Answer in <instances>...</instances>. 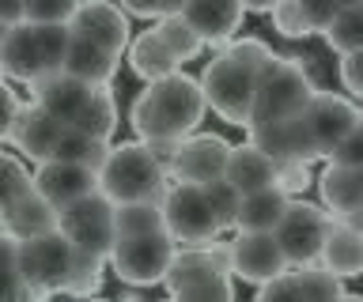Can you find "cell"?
Masks as SVG:
<instances>
[{
  "instance_id": "obj_49",
  "label": "cell",
  "mask_w": 363,
  "mask_h": 302,
  "mask_svg": "<svg viewBox=\"0 0 363 302\" xmlns=\"http://www.w3.org/2000/svg\"><path fill=\"white\" fill-rule=\"evenodd\" d=\"M118 302H147V298H144V295H140V291H136V287H133V291H125V295H121Z\"/></svg>"
},
{
  "instance_id": "obj_23",
  "label": "cell",
  "mask_w": 363,
  "mask_h": 302,
  "mask_svg": "<svg viewBox=\"0 0 363 302\" xmlns=\"http://www.w3.org/2000/svg\"><path fill=\"white\" fill-rule=\"evenodd\" d=\"M227 182H231L238 193H257V189H269L277 185V159H269L257 144H235L231 148V159H227Z\"/></svg>"
},
{
  "instance_id": "obj_13",
  "label": "cell",
  "mask_w": 363,
  "mask_h": 302,
  "mask_svg": "<svg viewBox=\"0 0 363 302\" xmlns=\"http://www.w3.org/2000/svg\"><path fill=\"white\" fill-rule=\"evenodd\" d=\"M231 257H235V276H242L246 284H257V287L291 268L280 238L265 231H238L231 242Z\"/></svg>"
},
{
  "instance_id": "obj_17",
  "label": "cell",
  "mask_w": 363,
  "mask_h": 302,
  "mask_svg": "<svg viewBox=\"0 0 363 302\" xmlns=\"http://www.w3.org/2000/svg\"><path fill=\"white\" fill-rule=\"evenodd\" d=\"M65 129H68L65 121H57L53 114H45L38 103H23L19 117L4 129V140L16 151L27 155V159L45 163V159H53V148H57V140H61Z\"/></svg>"
},
{
  "instance_id": "obj_39",
  "label": "cell",
  "mask_w": 363,
  "mask_h": 302,
  "mask_svg": "<svg viewBox=\"0 0 363 302\" xmlns=\"http://www.w3.org/2000/svg\"><path fill=\"white\" fill-rule=\"evenodd\" d=\"M27 193H34V178L23 170V163L11 151H4V208L23 200Z\"/></svg>"
},
{
  "instance_id": "obj_16",
  "label": "cell",
  "mask_w": 363,
  "mask_h": 302,
  "mask_svg": "<svg viewBox=\"0 0 363 302\" xmlns=\"http://www.w3.org/2000/svg\"><path fill=\"white\" fill-rule=\"evenodd\" d=\"M68 30L79 38H91L95 46L118 53V57L133 46L129 42V19H125L121 4H113V0H84L79 12L72 16V23H68Z\"/></svg>"
},
{
  "instance_id": "obj_46",
  "label": "cell",
  "mask_w": 363,
  "mask_h": 302,
  "mask_svg": "<svg viewBox=\"0 0 363 302\" xmlns=\"http://www.w3.org/2000/svg\"><path fill=\"white\" fill-rule=\"evenodd\" d=\"M19 110H23V103H19V95L11 91V87H4V129H8L11 121L19 117Z\"/></svg>"
},
{
  "instance_id": "obj_40",
  "label": "cell",
  "mask_w": 363,
  "mask_h": 302,
  "mask_svg": "<svg viewBox=\"0 0 363 302\" xmlns=\"http://www.w3.org/2000/svg\"><path fill=\"white\" fill-rule=\"evenodd\" d=\"M314 178H311V163L306 159H288V163H277V185L280 189H288V193H303L306 185H311Z\"/></svg>"
},
{
  "instance_id": "obj_47",
  "label": "cell",
  "mask_w": 363,
  "mask_h": 302,
  "mask_svg": "<svg viewBox=\"0 0 363 302\" xmlns=\"http://www.w3.org/2000/svg\"><path fill=\"white\" fill-rule=\"evenodd\" d=\"M333 219H340L345 227H352V231H359V234H363V208H356V211H345V216H333Z\"/></svg>"
},
{
  "instance_id": "obj_52",
  "label": "cell",
  "mask_w": 363,
  "mask_h": 302,
  "mask_svg": "<svg viewBox=\"0 0 363 302\" xmlns=\"http://www.w3.org/2000/svg\"><path fill=\"white\" fill-rule=\"evenodd\" d=\"M163 302H174V295H170V298H163Z\"/></svg>"
},
{
  "instance_id": "obj_42",
  "label": "cell",
  "mask_w": 363,
  "mask_h": 302,
  "mask_svg": "<svg viewBox=\"0 0 363 302\" xmlns=\"http://www.w3.org/2000/svg\"><path fill=\"white\" fill-rule=\"evenodd\" d=\"M329 163H340V166H356V170H363V121L356 129L348 132L345 140H340V148L329 155Z\"/></svg>"
},
{
  "instance_id": "obj_14",
  "label": "cell",
  "mask_w": 363,
  "mask_h": 302,
  "mask_svg": "<svg viewBox=\"0 0 363 302\" xmlns=\"http://www.w3.org/2000/svg\"><path fill=\"white\" fill-rule=\"evenodd\" d=\"M340 295H345L340 276L314 265V268H288L284 276L261 284L254 302H337Z\"/></svg>"
},
{
  "instance_id": "obj_31",
  "label": "cell",
  "mask_w": 363,
  "mask_h": 302,
  "mask_svg": "<svg viewBox=\"0 0 363 302\" xmlns=\"http://www.w3.org/2000/svg\"><path fill=\"white\" fill-rule=\"evenodd\" d=\"M167 231V211L155 200H136V204H118V238L129 234H152Z\"/></svg>"
},
{
  "instance_id": "obj_6",
  "label": "cell",
  "mask_w": 363,
  "mask_h": 302,
  "mask_svg": "<svg viewBox=\"0 0 363 302\" xmlns=\"http://www.w3.org/2000/svg\"><path fill=\"white\" fill-rule=\"evenodd\" d=\"M163 284L182 302H235L231 272H223L208 245H182Z\"/></svg>"
},
{
  "instance_id": "obj_38",
  "label": "cell",
  "mask_w": 363,
  "mask_h": 302,
  "mask_svg": "<svg viewBox=\"0 0 363 302\" xmlns=\"http://www.w3.org/2000/svg\"><path fill=\"white\" fill-rule=\"evenodd\" d=\"M269 16H272V27H277L284 38H306V35H314L311 23H306V16H303V8L295 4V0H280Z\"/></svg>"
},
{
  "instance_id": "obj_10",
  "label": "cell",
  "mask_w": 363,
  "mask_h": 302,
  "mask_svg": "<svg viewBox=\"0 0 363 302\" xmlns=\"http://www.w3.org/2000/svg\"><path fill=\"white\" fill-rule=\"evenodd\" d=\"M72 265H76V245L65 231L19 242V276L27 279L34 291H42L45 298H50L53 291H65L68 276H72Z\"/></svg>"
},
{
  "instance_id": "obj_12",
  "label": "cell",
  "mask_w": 363,
  "mask_h": 302,
  "mask_svg": "<svg viewBox=\"0 0 363 302\" xmlns=\"http://www.w3.org/2000/svg\"><path fill=\"white\" fill-rule=\"evenodd\" d=\"M299 121H303V132H306V140H311L314 155L318 159H329V155L340 148V140L363 121V114L352 98L333 95V91H318L311 98V106L299 114Z\"/></svg>"
},
{
  "instance_id": "obj_18",
  "label": "cell",
  "mask_w": 363,
  "mask_h": 302,
  "mask_svg": "<svg viewBox=\"0 0 363 302\" xmlns=\"http://www.w3.org/2000/svg\"><path fill=\"white\" fill-rule=\"evenodd\" d=\"M34 189L50 200L53 208H68L76 200H84L91 193H99V174L87 170L79 163H65V159H45L34 170Z\"/></svg>"
},
{
  "instance_id": "obj_28",
  "label": "cell",
  "mask_w": 363,
  "mask_h": 302,
  "mask_svg": "<svg viewBox=\"0 0 363 302\" xmlns=\"http://www.w3.org/2000/svg\"><path fill=\"white\" fill-rule=\"evenodd\" d=\"M322 268L337 272L340 279L363 276V234L345 227L340 219H333V231H329L325 250H322Z\"/></svg>"
},
{
  "instance_id": "obj_20",
  "label": "cell",
  "mask_w": 363,
  "mask_h": 302,
  "mask_svg": "<svg viewBox=\"0 0 363 302\" xmlns=\"http://www.w3.org/2000/svg\"><path fill=\"white\" fill-rule=\"evenodd\" d=\"M53 231H61V208H53L38 189L4 208V234H11V238L30 242V238H42V234H53Z\"/></svg>"
},
{
  "instance_id": "obj_53",
  "label": "cell",
  "mask_w": 363,
  "mask_h": 302,
  "mask_svg": "<svg viewBox=\"0 0 363 302\" xmlns=\"http://www.w3.org/2000/svg\"><path fill=\"white\" fill-rule=\"evenodd\" d=\"M174 302H182V298H174Z\"/></svg>"
},
{
  "instance_id": "obj_1",
  "label": "cell",
  "mask_w": 363,
  "mask_h": 302,
  "mask_svg": "<svg viewBox=\"0 0 363 302\" xmlns=\"http://www.w3.org/2000/svg\"><path fill=\"white\" fill-rule=\"evenodd\" d=\"M272 57H277V53H272L261 38H242V42L223 46L208 61L201 83H204V95H208V106L227 121V125L250 129L261 72H265V64Z\"/></svg>"
},
{
  "instance_id": "obj_27",
  "label": "cell",
  "mask_w": 363,
  "mask_h": 302,
  "mask_svg": "<svg viewBox=\"0 0 363 302\" xmlns=\"http://www.w3.org/2000/svg\"><path fill=\"white\" fill-rule=\"evenodd\" d=\"M318 189H322V200L333 216L363 208V170H356V166L329 163L318 178Z\"/></svg>"
},
{
  "instance_id": "obj_21",
  "label": "cell",
  "mask_w": 363,
  "mask_h": 302,
  "mask_svg": "<svg viewBox=\"0 0 363 302\" xmlns=\"http://www.w3.org/2000/svg\"><path fill=\"white\" fill-rule=\"evenodd\" d=\"M250 144H257L261 151L269 155V159L277 163H288V159H306L314 163L318 155L311 148V140H306L303 132V121L291 117V121H269V125H250Z\"/></svg>"
},
{
  "instance_id": "obj_30",
  "label": "cell",
  "mask_w": 363,
  "mask_h": 302,
  "mask_svg": "<svg viewBox=\"0 0 363 302\" xmlns=\"http://www.w3.org/2000/svg\"><path fill=\"white\" fill-rule=\"evenodd\" d=\"M72 129L91 132V137H102V140L113 137V129H118V103H113L110 83L106 87H95V95H91V103L84 106V114L76 117Z\"/></svg>"
},
{
  "instance_id": "obj_35",
  "label": "cell",
  "mask_w": 363,
  "mask_h": 302,
  "mask_svg": "<svg viewBox=\"0 0 363 302\" xmlns=\"http://www.w3.org/2000/svg\"><path fill=\"white\" fill-rule=\"evenodd\" d=\"M204 193H208L212 208H216V219L220 227H238V211H242V193L227 182V178H216V182H204Z\"/></svg>"
},
{
  "instance_id": "obj_33",
  "label": "cell",
  "mask_w": 363,
  "mask_h": 302,
  "mask_svg": "<svg viewBox=\"0 0 363 302\" xmlns=\"http://www.w3.org/2000/svg\"><path fill=\"white\" fill-rule=\"evenodd\" d=\"M325 42H329V50L340 53V57L363 50V0H359V4H352L348 12H340L333 23H329Z\"/></svg>"
},
{
  "instance_id": "obj_5",
  "label": "cell",
  "mask_w": 363,
  "mask_h": 302,
  "mask_svg": "<svg viewBox=\"0 0 363 302\" xmlns=\"http://www.w3.org/2000/svg\"><path fill=\"white\" fill-rule=\"evenodd\" d=\"M318 87L295 57H272L261 72L257 83V103H254V121L250 125H269V121H291L299 117Z\"/></svg>"
},
{
  "instance_id": "obj_4",
  "label": "cell",
  "mask_w": 363,
  "mask_h": 302,
  "mask_svg": "<svg viewBox=\"0 0 363 302\" xmlns=\"http://www.w3.org/2000/svg\"><path fill=\"white\" fill-rule=\"evenodd\" d=\"M99 189L113 204H136V200L167 204L170 174L163 170V163L155 159L144 140L140 144H113L106 166L99 170Z\"/></svg>"
},
{
  "instance_id": "obj_43",
  "label": "cell",
  "mask_w": 363,
  "mask_h": 302,
  "mask_svg": "<svg viewBox=\"0 0 363 302\" xmlns=\"http://www.w3.org/2000/svg\"><path fill=\"white\" fill-rule=\"evenodd\" d=\"M340 83H345L348 95L363 98V50L345 53V57H340Z\"/></svg>"
},
{
  "instance_id": "obj_26",
  "label": "cell",
  "mask_w": 363,
  "mask_h": 302,
  "mask_svg": "<svg viewBox=\"0 0 363 302\" xmlns=\"http://www.w3.org/2000/svg\"><path fill=\"white\" fill-rule=\"evenodd\" d=\"M178 64H182V61L174 57V50L163 42V35H159V30H144V35L129 46V69L140 76L144 83H155V80L174 76Z\"/></svg>"
},
{
  "instance_id": "obj_50",
  "label": "cell",
  "mask_w": 363,
  "mask_h": 302,
  "mask_svg": "<svg viewBox=\"0 0 363 302\" xmlns=\"http://www.w3.org/2000/svg\"><path fill=\"white\" fill-rule=\"evenodd\" d=\"M337 302H363V295H340Z\"/></svg>"
},
{
  "instance_id": "obj_3",
  "label": "cell",
  "mask_w": 363,
  "mask_h": 302,
  "mask_svg": "<svg viewBox=\"0 0 363 302\" xmlns=\"http://www.w3.org/2000/svg\"><path fill=\"white\" fill-rule=\"evenodd\" d=\"M72 30L65 23H16L4 27L0 42V69L16 83H38L42 76H53L65 69Z\"/></svg>"
},
{
  "instance_id": "obj_44",
  "label": "cell",
  "mask_w": 363,
  "mask_h": 302,
  "mask_svg": "<svg viewBox=\"0 0 363 302\" xmlns=\"http://www.w3.org/2000/svg\"><path fill=\"white\" fill-rule=\"evenodd\" d=\"M147 148H152V155L159 163H163V170L170 174L174 170V159H178V151H182V140H144Z\"/></svg>"
},
{
  "instance_id": "obj_8",
  "label": "cell",
  "mask_w": 363,
  "mask_h": 302,
  "mask_svg": "<svg viewBox=\"0 0 363 302\" xmlns=\"http://www.w3.org/2000/svg\"><path fill=\"white\" fill-rule=\"evenodd\" d=\"M61 231L72 238L79 253H91L99 261H110L118 245V204L102 193H91L61 211Z\"/></svg>"
},
{
  "instance_id": "obj_48",
  "label": "cell",
  "mask_w": 363,
  "mask_h": 302,
  "mask_svg": "<svg viewBox=\"0 0 363 302\" xmlns=\"http://www.w3.org/2000/svg\"><path fill=\"white\" fill-rule=\"evenodd\" d=\"M242 4H246V12H272L280 0H242Z\"/></svg>"
},
{
  "instance_id": "obj_34",
  "label": "cell",
  "mask_w": 363,
  "mask_h": 302,
  "mask_svg": "<svg viewBox=\"0 0 363 302\" xmlns=\"http://www.w3.org/2000/svg\"><path fill=\"white\" fill-rule=\"evenodd\" d=\"M102 265H106V261H99V257L76 250V265H72V276H68V284H65V295L91 298L102 287Z\"/></svg>"
},
{
  "instance_id": "obj_25",
  "label": "cell",
  "mask_w": 363,
  "mask_h": 302,
  "mask_svg": "<svg viewBox=\"0 0 363 302\" xmlns=\"http://www.w3.org/2000/svg\"><path fill=\"white\" fill-rule=\"evenodd\" d=\"M291 208V193L280 185H269V189H257V193H246L242 197V211H238V231H265V234H277V227L284 223Z\"/></svg>"
},
{
  "instance_id": "obj_29",
  "label": "cell",
  "mask_w": 363,
  "mask_h": 302,
  "mask_svg": "<svg viewBox=\"0 0 363 302\" xmlns=\"http://www.w3.org/2000/svg\"><path fill=\"white\" fill-rule=\"evenodd\" d=\"M53 159H65V163H79V166H87V170H102L110 159V140H102V137H91V132H79L68 125L61 132V140H57V148H53Z\"/></svg>"
},
{
  "instance_id": "obj_9",
  "label": "cell",
  "mask_w": 363,
  "mask_h": 302,
  "mask_svg": "<svg viewBox=\"0 0 363 302\" xmlns=\"http://www.w3.org/2000/svg\"><path fill=\"white\" fill-rule=\"evenodd\" d=\"M163 211H167V231L178 238V245H208L223 231L208 193L197 182H170Z\"/></svg>"
},
{
  "instance_id": "obj_32",
  "label": "cell",
  "mask_w": 363,
  "mask_h": 302,
  "mask_svg": "<svg viewBox=\"0 0 363 302\" xmlns=\"http://www.w3.org/2000/svg\"><path fill=\"white\" fill-rule=\"evenodd\" d=\"M159 35H163V42H167V46L170 50H174V57L182 61V64H186V61H193V57H197V53L204 50V46H208V42H204L201 38V30L197 27H193L189 23V19L186 16H167V19H159Z\"/></svg>"
},
{
  "instance_id": "obj_41",
  "label": "cell",
  "mask_w": 363,
  "mask_h": 302,
  "mask_svg": "<svg viewBox=\"0 0 363 302\" xmlns=\"http://www.w3.org/2000/svg\"><path fill=\"white\" fill-rule=\"evenodd\" d=\"M121 8L140 19H167V16H178L186 8V0H121Z\"/></svg>"
},
{
  "instance_id": "obj_11",
  "label": "cell",
  "mask_w": 363,
  "mask_h": 302,
  "mask_svg": "<svg viewBox=\"0 0 363 302\" xmlns=\"http://www.w3.org/2000/svg\"><path fill=\"white\" fill-rule=\"evenodd\" d=\"M333 231V216L322 211L318 204H306V200H291L288 216L277 227V238L288 253V265L291 268H314L322 265V250H325V238Z\"/></svg>"
},
{
  "instance_id": "obj_2",
  "label": "cell",
  "mask_w": 363,
  "mask_h": 302,
  "mask_svg": "<svg viewBox=\"0 0 363 302\" xmlns=\"http://www.w3.org/2000/svg\"><path fill=\"white\" fill-rule=\"evenodd\" d=\"M204 110H208L204 83L186 72H174L144 87L129 110V121L140 140H186L197 132Z\"/></svg>"
},
{
  "instance_id": "obj_45",
  "label": "cell",
  "mask_w": 363,
  "mask_h": 302,
  "mask_svg": "<svg viewBox=\"0 0 363 302\" xmlns=\"http://www.w3.org/2000/svg\"><path fill=\"white\" fill-rule=\"evenodd\" d=\"M0 19H4V27L27 23V0H0Z\"/></svg>"
},
{
  "instance_id": "obj_51",
  "label": "cell",
  "mask_w": 363,
  "mask_h": 302,
  "mask_svg": "<svg viewBox=\"0 0 363 302\" xmlns=\"http://www.w3.org/2000/svg\"><path fill=\"white\" fill-rule=\"evenodd\" d=\"M72 302H110V298H95V295H91V298H72Z\"/></svg>"
},
{
  "instance_id": "obj_19",
  "label": "cell",
  "mask_w": 363,
  "mask_h": 302,
  "mask_svg": "<svg viewBox=\"0 0 363 302\" xmlns=\"http://www.w3.org/2000/svg\"><path fill=\"white\" fill-rule=\"evenodd\" d=\"M30 91H34V103H38L45 114H53L57 121H65V125H76V117L84 114V106L91 103L95 87L61 69L53 76H42L38 83H30Z\"/></svg>"
},
{
  "instance_id": "obj_15",
  "label": "cell",
  "mask_w": 363,
  "mask_h": 302,
  "mask_svg": "<svg viewBox=\"0 0 363 302\" xmlns=\"http://www.w3.org/2000/svg\"><path fill=\"white\" fill-rule=\"evenodd\" d=\"M231 148L235 144H227L223 137H216V132H193V137L182 140V151L174 159L170 178H174V182H197V185L216 182V178L227 174Z\"/></svg>"
},
{
  "instance_id": "obj_24",
  "label": "cell",
  "mask_w": 363,
  "mask_h": 302,
  "mask_svg": "<svg viewBox=\"0 0 363 302\" xmlns=\"http://www.w3.org/2000/svg\"><path fill=\"white\" fill-rule=\"evenodd\" d=\"M121 69V57L110 50L95 46L91 38H79L72 35V46H68V57H65V72L76 76V80H84L91 87H106L113 76Z\"/></svg>"
},
{
  "instance_id": "obj_7",
  "label": "cell",
  "mask_w": 363,
  "mask_h": 302,
  "mask_svg": "<svg viewBox=\"0 0 363 302\" xmlns=\"http://www.w3.org/2000/svg\"><path fill=\"white\" fill-rule=\"evenodd\" d=\"M178 238L170 231H152V234H129L118 238L110 257V268L118 272L121 284L129 287H152L163 284L170 272V261L178 257Z\"/></svg>"
},
{
  "instance_id": "obj_22",
  "label": "cell",
  "mask_w": 363,
  "mask_h": 302,
  "mask_svg": "<svg viewBox=\"0 0 363 302\" xmlns=\"http://www.w3.org/2000/svg\"><path fill=\"white\" fill-rule=\"evenodd\" d=\"M242 0H186V8H182V16L201 30L208 46H223L242 23Z\"/></svg>"
},
{
  "instance_id": "obj_37",
  "label": "cell",
  "mask_w": 363,
  "mask_h": 302,
  "mask_svg": "<svg viewBox=\"0 0 363 302\" xmlns=\"http://www.w3.org/2000/svg\"><path fill=\"white\" fill-rule=\"evenodd\" d=\"M295 4L303 8V16H306V23H311V30H329V23L340 16V12H348L352 4H359V0H295Z\"/></svg>"
},
{
  "instance_id": "obj_36",
  "label": "cell",
  "mask_w": 363,
  "mask_h": 302,
  "mask_svg": "<svg viewBox=\"0 0 363 302\" xmlns=\"http://www.w3.org/2000/svg\"><path fill=\"white\" fill-rule=\"evenodd\" d=\"M84 0H27V19L30 23H72Z\"/></svg>"
}]
</instances>
